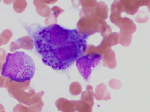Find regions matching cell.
<instances>
[{"instance_id": "1", "label": "cell", "mask_w": 150, "mask_h": 112, "mask_svg": "<svg viewBox=\"0 0 150 112\" xmlns=\"http://www.w3.org/2000/svg\"><path fill=\"white\" fill-rule=\"evenodd\" d=\"M33 40L43 63L55 70H67L82 57L87 48L86 35L55 24L43 27L20 20Z\"/></svg>"}, {"instance_id": "6", "label": "cell", "mask_w": 150, "mask_h": 112, "mask_svg": "<svg viewBox=\"0 0 150 112\" xmlns=\"http://www.w3.org/2000/svg\"><path fill=\"white\" fill-rule=\"evenodd\" d=\"M6 56H7L6 55V53H5V51L3 50H0V62L3 63V62L4 63L6 61L5 57H6Z\"/></svg>"}, {"instance_id": "5", "label": "cell", "mask_w": 150, "mask_h": 112, "mask_svg": "<svg viewBox=\"0 0 150 112\" xmlns=\"http://www.w3.org/2000/svg\"><path fill=\"white\" fill-rule=\"evenodd\" d=\"M4 63L0 62V88H5V82H6V77L1 75L2 69Z\"/></svg>"}, {"instance_id": "7", "label": "cell", "mask_w": 150, "mask_h": 112, "mask_svg": "<svg viewBox=\"0 0 150 112\" xmlns=\"http://www.w3.org/2000/svg\"><path fill=\"white\" fill-rule=\"evenodd\" d=\"M4 110H4V108L3 106L0 104V112L4 111Z\"/></svg>"}, {"instance_id": "2", "label": "cell", "mask_w": 150, "mask_h": 112, "mask_svg": "<svg viewBox=\"0 0 150 112\" xmlns=\"http://www.w3.org/2000/svg\"><path fill=\"white\" fill-rule=\"evenodd\" d=\"M36 70L31 57L23 52L8 53L2 69L1 75L15 82L30 81Z\"/></svg>"}, {"instance_id": "9", "label": "cell", "mask_w": 150, "mask_h": 112, "mask_svg": "<svg viewBox=\"0 0 150 112\" xmlns=\"http://www.w3.org/2000/svg\"><path fill=\"white\" fill-rule=\"evenodd\" d=\"M5 112V111H2V112Z\"/></svg>"}, {"instance_id": "4", "label": "cell", "mask_w": 150, "mask_h": 112, "mask_svg": "<svg viewBox=\"0 0 150 112\" xmlns=\"http://www.w3.org/2000/svg\"><path fill=\"white\" fill-rule=\"evenodd\" d=\"M150 4V0H125V11L133 15L138 11L140 7H149Z\"/></svg>"}, {"instance_id": "8", "label": "cell", "mask_w": 150, "mask_h": 112, "mask_svg": "<svg viewBox=\"0 0 150 112\" xmlns=\"http://www.w3.org/2000/svg\"><path fill=\"white\" fill-rule=\"evenodd\" d=\"M148 9H149V11L150 12V4L149 6L148 7Z\"/></svg>"}, {"instance_id": "3", "label": "cell", "mask_w": 150, "mask_h": 112, "mask_svg": "<svg viewBox=\"0 0 150 112\" xmlns=\"http://www.w3.org/2000/svg\"><path fill=\"white\" fill-rule=\"evenodd\" d=\"M101 58V55L99 54H88L82 56L76 61L78 69L85 79L88 80L92 68L99 63Z\"/></svg>"}]
</instances>
